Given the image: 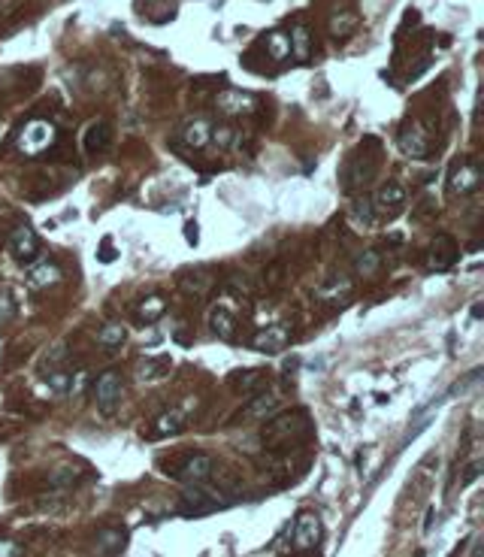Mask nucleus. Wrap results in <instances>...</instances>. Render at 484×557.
Instances as JSON below:
<instances>
[{"label": "nucleus", "instance_id": "f257e3e1", "mask_svg": "<svg viewBox=\"0 0 484 557\" xmlns=\"http://www.w3.org/2000/svg\"><path fill=\"white\" fill-rule=\"evenodd\" d=\"M55 143H58V128H55L52 121H43V118L28 121L25 131H21L18 140H16L18 152L25 155V158H40V155H46Z\"/></svg>", "mask_w": 484, "mask_h": 557}, {"label": "nucleus", "instance_id": "f03ea898", "mask_svg": "<svg viewBox=\"0 0 484 557\" xmlns=\"http://www.w3.org/2000/svg\"><path fill=\"white\" fill-rule=\"evenodd\" d=\"M94 400L103 415H116V409L121 403V379L116 370H106L103 376L94 382Z\"/></svg>", "mask_w": 484, "mask_h": 557}, {"label": "nucleus", "instance_id": "7ed1b4c3", "mask_svg": "<svg viewBox=\"0 0 484 557\" xmlns=\"http://www.w3.org/2000/svg\"><path fill=\"white\" fill-rule=\"evenodd\" d=\"M221 506H224V503H221L215 494H206V491H200V487L194 485L191 491L182 494V503H179V515H185V518H200V515L218 512Z\"/></svg>", "mask_w": 484, "mask_h": 557}, {"label": "nucleus", "instance_id": "20e7f679", "mask_svg": "<svg viewBox=\"0 0 484 557\" xmlns=\"http://www.w3.org/2000/svg\"><path fill=\"white\" fill-rule=\"evenodd\" d=\"M321 536H324L321 518L315 512H303L297 518V527H294V548L297 551H315L321 545Z\"/></svg>", "mask_w": 484, "mask_h": 557}, {"label": "nucleus", "instance_id": "39448f33", "mask_svg": "<svg viewBox=\"0 0 484 557\" xmlns=\"http://www.w3.org/2000/svg\"><path fill=\"white\" fill-rule=\"evenodd\" d=\"M212 470H215V463H212L209 454H188V458L176 467L173 475L185 485H203L212 475Z\"/></svg>", "mask_w": 484, "mask_h": 557}, {"label": "nucleus", "instance_id": "423d86ee", "mask_svg": "<svg viewBox=\"0 0 484 557\" xmlns=\"http://www.w3.org/2000/svg\"><path fill=\"white\" fill-rule=\"evenodd\" d=\"M215 106L224 116H245V112H254L257 97L249 94V91H240V88H224L215 97Z\"/></svg>", "mask_w": 484, "mask_h": 557}, {"label": "nucleus", "instance_id": "0eeeda50", "mask_svg": "<svg viewBox=\"0 0 484 557\" xmlns=\"http://www.w3.org/2000/svg\"><path fill=\"white\" fill-rule=\"evenodd\" d=\"M457 255H460V248H457V243H454V236L439 233L436 243H433V248H430V260H427V267L436 270V272H442V270H448V267H454Z\"/></svg>", "mask_w": 484, "mask_h": 557}, {"label": "nucleus", "instance_id": "6e6552de", "mask_svg": "<svg viewBox=\"0 0 484 557\" xmlns=\"http://www.w3.org/2000/svg\"><path fill=\"white\" fill-rule=\"evenodd\" d=\"M9 248H13V255L18 260H33V258H37V252H40V240H37V233H33L28 224H21V227H16V231H13V236H9Z\"/></svg>", "mask_w": 484, "mask_h": 557}, {"label": "nucleus", "instance_id": "1a4fd4ad", "mask_svg": "<svg viewBox=\"0 0 484 557\" xmlns=\"http://www.w3.org/2000/svg\"><path fill=\"white\" fill-rule=\"evenodd\" d=\"M478 185H481V170H478V164L463 161L451 173V194H472Z\"/></svg>", "mask_w": 484, "mask_h": 557}, {"label": "nucleus", "instance_id": "9d476101", "mask_svg": "<svg viewBox=\"0 0 484 557\" xmlns=\"http://www.w3.org/2000/svg\"><path fill=\"white\" fill-rule=\"evenodd\" d=\"M400 149L409 158H424L430 152V143H427V133L421 131V124H406L400 131Z\"/></svg>", "mask_w": 484, "mask_h": 557}, {"label": "nucleus", "instance_id": "9b49d317", "mask_svg": "<svg viewBox=\"0 0 484 557\" xmlns=\"http://www.w3.org/2000/svg\"><path fill=\"white\" fill-rule=\"evenodd\" d=\"M300 434H306V415L303 412H294V415H281V418H276L273 424H269V430H266V436L269 439H288V436H300Z\"/></svg>", "mask_w": 484, "mask_h": 557}, {"label": "nucleus", "instance_id": "f8f14e48", "mask_svg": "<svg viewBox=\"0 0 484 557\" xmlns=\"http://www.w3.org/2000/svg\"><path fill=\"white\" fill-rule=\"evenodd\" d=\"M109 143H112V128H109L106 121H91V124H88V131H85V136H82V145H85L88 155L106 152Z\"/></svg>", "mask_w": 484, "mask_h": 557}, {"label": "nucleus", "instance_id": "ddd939ff", "mask_svg": "<svg viewBox=\"0 0 484 557\" xmlns=\"http://www.w3.org/2000/svg\"><path fill=\"white\" fill-rule=\"evenodd\" d=\"M288 346V331L281 324H273V327H264L261 333L254 336V348L264 351V355H278L281 348Z\"/></svg>", "mask_w": 484, "mask_h": 557}, {"label": "nucleus", "instance_id": "4468645a", "mask_svg": "<svg viewBox=\"0 0 484 557\" xmlns=\"http://www.w3.org/2000/svg\"><path fill=\"white\" fill-rule=\"evenodd\" d=\"M209 140H212V124L206 118H194L182 128V143L188 149H203Z\"/></svg>", "mask_w": 484, "mask_h": 557}, {"label": "nucleus", "instance_id": "2eb2a0df", "mask_svg": "<svg viewBox=\"0 0 484 557\" xmlns=\"http://www.w3.org/2000/svg\"><path fill=\"white\" fill-rule=\"evenodd\" d=\"M276 409H278V397L264 388V391H257L249 400V406L242 409V418H266V415H273Z\"/></svg>", "mask_w": 484, "mask_h": 557}, {"label": "nucleus", "instance_id": "dca6fc26", "mask_svg": "<svg viewBox=\"0 0 484 557\" xmlns=\"http://www.w3.org/2000/svg\"><path fill=\"white\" fill-rule=\"evenodd\" d=\"M182 427H185V415L179 409H167V412L154 418L152 436H176V434H182Z\"/></svg>", "mask_w": 484, "mask_h": 557}, {"label": "nucleus", "instance_id": "f3484780", "mask_svg": "<svg viewBox=\"0 0 484 557\" xmlns=\"http://www.w3.org/2000/svg\"><path fill=\"white\" fill-rule=\"evenodd\" d=\"M28 279H30V285H33V288H49V285H58V282H61V267H58V264H49V260H43V264L30 267Z\"/></svg>", "mask_w": 484, "mask_h": 557}, {"label": "nucleus", "instance_id": "a211bd4d", "mask_svg": "<svg viewBox=\"0 0 484 557\" xmlns=\"http://www.w3.org/2000/svg\"><path fill=\"white\" fill-rule=\"evenodd\" d=\"M403 203H406V188H403L400 182H385V185L378 188V194H376L378 209H397Z\"/></svg>", "mask_w": 484, "mask_h": 557}, {"label": "nucleus", "instance_id": "6ab92c4d", "mask_svg": "<svg viewBox=\"0 0 484 557\" xmlns=\"http://www.w3.org/2000/svg\"><path fill=\"white\" fill-rule=\"evenodd\" d=\"M128 545V533L125 530H112V527H103L97 533V548L100 554H121Z\"/></svg>", "mask_w": 484, "mask_h": 557}, {"label": "nucleus", "instance_id": "aec40b11", "mask_svg": "<svg viewBox=\"0 0 484 557\" xmlns=\"http://www.w3.org/2000/svg\"><path fill=\"white\" fill-rule=\"evenodd\" d=\"M233 385H236V391H242V394H257V391L269 388V379L261 370H245V373H236Z\"/></svg>", "mask_w": 484, "mask_h": 557}, {"label": "nucleus", "instance_id": "412c9836", "mask_svg": "<svg viewBox=\"0 0 484 557\" xmlns=\"http://www.w3.org/2000/svg\"><path fill=\"white\" fill-rule=\"evenodd\" d=\"M167 312V300L161 297V294H152V297H145L142 303H140V309H137V318L140 321H145V324H152V321H157Z\"/></svg>", "mask_w": 484, "mask_h": 557}, {"label": "nucleus", "instance_id": "4be33fe9", "mask_svg": "<svg viewBox=\"0 0 484 557\" xmlns=\"http://www.w3.org/2000/svg\"><path fill=\"white\" fill-rule=\"evenodd\" d=\"M209 324H212V331H215V336H221V339H233V331H236V321H233V315L227 312V309H212V315H209Z\"/></svg>", "mask_w": 484, "mask_h": 557}, {"label": "nucleus", "instance_id": "5701e85b", "mask_svg": "<svg viewBox=\"0 0 484 557\" xmlns=\"http://www.w3.org/2000/svg\"><path fill=\"white\" fill-rule=\"evenodd\" d=\"M288 37H291V55H294L297 61H306L309 58V49H312V40H309L306 25H297L294 31L288 33Z\"/></svg>", "mask_w": 484, "mask_h": 557}, {"label": "nucleus", "instance_id": "b1692460", "mask_svg": "<svg viewBox=\"0 0 484 557\" xmlns=\"http://www.w3.org/2000/svg\"><path fill=\"white\" fill-rule=\"evenodd\" d=\"M266 52H269V58L273 61H285V58H291V37L288 33H269L266 37Z\"/></svg>", "mask_w": 484, "mask_h": 557}, {"label": "nucleus", "instance_id": "393cba45", "mask_svg": "<svg viewBox=\"0 0 484 557\" xmlns=\"http://www.w3.org/2000/svg\"><path fill=\"white\" fill-rule=\"evenodd\" d=\"M125 339H128L125 324H106V327H100V333H97V343L103 348H118Z\"/></svg>", "mask_w": 484, "mask_h": 557}, {"label": "nucleus", "instance_id": "a878e982", "mask_svg": "<svg viewBox=\"0 0 484 557\" xmlns=\"http://www.w3.org/2000/svg\"><path fill=\"white\" fill-rule=\"evenodd\" d=\"M167 370H170V358H145L140 363V379H149V382L164 379Z\"/></svg>", "mask_w": 484, "mask_h": 557}, {"label": "nucleus", "instance_id": "bb28decb", "mask_svg": "<svg viewBox=\"0 0 484 557\" xmlns=\"http://www.w3.org/2000/svg\"><path fill=\"white\" fill-rule=\"evenodd\" d=\"M378 267H381V255L378 252H364V255H357V260H354V270H357V276H376L378 272Z\"/></svg>", "mask_w": 484, "mask_h": 557}, {"label": "nucleus", "instance_id": "cd10ccee", "mask_svg": "<svg viewBox=\"0 0 484 557\" xmlns=\"http://www.w3.org/2000/svg\"><path fill=\"white\" fill-rule=\"evenodd\" d=\"M70 373H64V370H52L49 376H46V382H49V388L55 391V394H70Z\"/></svg>", "mask_w": 484, "mask_h": 557}, {"label": "nucleus", "instance_id": "c85d7f7f", "mask_svg": "<svg viewBox=\"0 0 484 557\" xmlns=\"http://www.w3.org/2000/svg\"><path fill=\"white\" fill-rule=\"evenodd\" d=\"M73 482H79V470H73V467H61V470H55L49 475V485L52 487H67V485H73Z\"/></svg>", "mask_w": 484, "mask_h": 557}, {"label": "nucleus", "instance_id": "c756f323", "mask_svg": "<svg viewBox=\"0 0 484 557\" xmlns=\"http://www.w3.org/2000/svg\"><path fill=\"white\" fill-rule=\"evenodd\" d=\"M16 318V303L9 294H0V324H9Z\"/></svg>", "mask_w": 484, "mask_h": 557}, {"label": "nucleus", "instance_id": "7c9ffc66", "mask_svg": "<svg viewBox=\"0 0 484 557\" xmlns=\"http://www.w3.org/2000/svg\"><path fill=\"white\" fill-rule=\"evenodd\" d=\"M185 288H188V291L203 294V291L209 288V276H206V272H194V276H188V279H185Z\"/></svg>", "mask_w": 484, "mask_h": 557}, {"label": "nucleus", "instance_id": "2f4dec72", "mask_svg": "<svg viewBox=\"0 0 484 557\" xmlns=\"http://www.w3.org/2000/svg\"><path fill=\"white\" fill-rule=\"evenodd\" d=\"M212 140H215L221 149H227V145H233V128H227V124H221V128H212Z\"/></svg>", "mask_w": 484, "mask_h": 557}, {"label": "nucleus", "instance_id": "473e14b6", "mask_svg": "<svg viewBox=\"0 0 484 557\" xmlns=\"http://www.w3.org/2000/svg\"><path fill=\"white\" fill-rule=\"evenodd\" d=\"M354 215H357V219L364 221V224H373V219H376V215H373V209H369V200H366V197L354 203Z\"/></svg>", "mask_w": 484, "mask_h": 557}, {"label": "nucleus", "instance_id": "72a5a7b5", "mask_svg": "<svg viewBox=\"0 0 484 557\" xmlns=\"http://www.w3.org/2000/svg\"><path fill=\"white\" fill-rule=\"evenodd\" d=\"M478 475H481V461H475V463H469V470H466V475H463V479H460V485H472V482H475L478 479Z\"/></svg>", "mask_w": 484, "mask_h": 557}, {"label": "nucleus", "instance_id": "f704fd0d", "mask_svg": "<svg viewBox=\"0 0 484 557\" xmlns=\"http://www.w3.org/2000/svg\"><path fill=\"white\" fill-rule=\"evenodd\" d=\"M430 421H433V418H424V421H418V424H415V427L409 430V434H406V439H403V442H406V446H409V442H412L415 436H418V434H424V430L430 427Z\"/></svg>", "mask_w": 484, "mask_h": 557}, {"label": "nucleus", "instance_id": "c9c22d12", "mask_svg": "<svg viewBox=\"0 0 484 557\" xmlns=\"http://www.w3.org/2000/svg\"><path fill=\"white\" fill-rule=\"evenodd\" d=\"M97 258L103 260V264H112L116 260V252H112V246H109V240H103V246H100V252H97Z\"/></svg>", "mask_w": 484, "mask_h": 557}, {"label": "nucleus", "instance_id": "e433bc0d", "mask_svg": "<svg viewBox=\"0 0 484 557\" xmlns=\"http://www.w3.org/2000/svg\"><path fill=\"white\" fill-rule=\"evenodd\" d=\"M185 240H188L191 246H197L200 233H197V224H194V221H188V224H185Z\"/></svg>", "mask_w": 484, "mask_h": 557}, {"label": "nucleus", "instance_id": "4c0bfd02", "mask_svg": "<svg viewBox=\"0 0 484 557\" xmlns=\"http://www.w3.org/2000/svg\"><path fill=\"white\" fill-rule=\"evenodd\" d=\"M9 554H21V548L16 542H0V557H9Z\"/></svg>", "mask_w": 484, "mask_h": 557}]
</instances>
